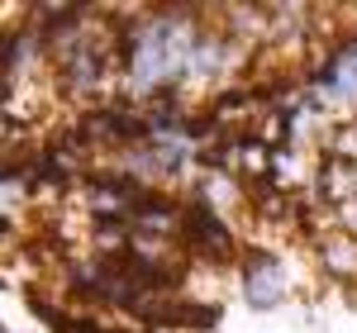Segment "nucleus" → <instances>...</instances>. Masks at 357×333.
Returning <instances> with one entry per match:
<instances>
[{"instance_id": "2", "label": "nucleus", "mask_w": 357, "mask_h": 333, "mask_svg": "<svg viewBox=\"0 0 357 333\" xmlns=\"http://www.w3.org/2000/svg\"><path fill=\"white\" fill-rule=\"evenodd\" d=\"M243 300L252 309H272L286 295V272H281V257L267 248H248L243 252Z\"/></svg>"}, {"instance_id": "4", "label": "nucleus", "mask_w": 357, "mask_h": 333, "mask_svg": "<svg viewBox=\"0 0 357 333\" xmlns=\"http://www.w3.org/2000/svg\"><path fill=\"white\" fill-rule=\"evenodd\" d=\"M0 333H10V329H0Z\"/></svg>"}, {"instance_id": "1", "label": "nucleus", "mask_w": 357, "mask_h": 333, "mask_svg": "<svg viewBox=\"0 0 357 333\" xmlns=\"http://www.w3.org/2000/svg\"><path fill=\"white\" fill-rule=\"evenodd\" d=\"M181 248L191 257H205V262H234L238 257V238L234 229L220 219V210L205 200V195H191L186 210H181Z\"/></svg>"}, {"instance_id": "3", "label": "nucleus", "mask_w": 357, "mask_h": 333, "mask_svg": "<svg viewBox=\"0 0 357 333\" xmlns=\"http://www.w3.org/2000/svg\"><path fill=\"white\" fill-rule=\"evenodd\" d=\"M319 267L329 277H353L357 272V233H329V238H319Z\"/></svg>"}]
</instances>
